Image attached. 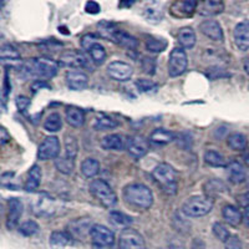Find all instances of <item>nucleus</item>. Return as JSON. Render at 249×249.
<instances>
[{
  "instance_id": "obj_55",
  "label": "nucleus",
  "mask_w": 249,
  "mask_h": 249,
  "mask_svg": "<svg viewBox=\"0 0 249 249\" xmlns=\"http://www.w3.org/2000/svg\"><path fill=\"white\" fill-rule=\"evenodd\" d=\"M44 88L50 89V85H48V84H46L44 80H36V81L33 84V86H31V89H33V91H34V92L35 91L40 90V89H44Z\"/></svg>"
},
{
  "instance_id": "obj_39",
  "label": "nucleus",
  "mask_w": 249,
  "mask_h": 249,
  "mask_svg": "<svg viewBox=\"0 0 249 249\" xmlns=\"http://www.w3.org/2000/svg\"><path fill=\"white\" fill-rule=\"evenodd\" d=\"M97 29H99V33L102 37L111 40V41H112L113 35L116 34V31L119 30L116 24L110 23V21H101V23L97 24Z\"/></svg>"
},
{
  "instance_id": "obj_58",
  "label": "nucleus",
  "mask_w": 249,
  "mask_h": 249,
  "mask_svg": "<svg viewBox=\"0 0 249 249\" xmlns=\"http://www.w3.org/2000/svg\"><path fill=\"white\" fill-rule=\"evenodd\" d=\"M243 223L249 227V208H246L243 212Z\"/></svg>"
},
{
  "instance_id": "obj_18",
  "label": "nucleus",
  "mask_w": 249,
  "mask_h": 249,
  "mask_svg": "<svg viewBox=\"0 0 249 249\" xmlns=\"http://www.w3.org/2000/svg\"><path fill=\"white\" fill-rule=\"evenodd\" d=\"M197 8H198V1H196V0L175 1L171 6V13L176 18H188L192 17Z\"/></svg>"
},
{
  "instance_id": "obj_42",
  "label": "nucleus",
  "mask_w": 249,
  "mask_h": 249,
  "mask_svg": "<svg viewBox=\"0 0 249 249\" xmlns=\"http://www.w3.org/2000/svg\"><path fill=\"white\" fill-rule=\"evenodd\" d=\"M37 210H39V214L50 215L55 211V201L50 197L48 198H41L37 203Z\"/></svg>"
},
{
  "instance_id": "obj_46",
  "label": "nucleus",
  "mask_w": 249,
  "mask_h": 249,
  "mask_svg": "<svg viewBox=\"0 0 249 249\" xmlns=\"http://www.w3.org/2000/svg\"><path fill=\"white\" fill-rule=\"evenodd\" d=\"M213 234L215 235V237L219 239L221 242H223V243H226V241L228 239V238L231 237V233L230 231L227 230L226 226L222 223H219V222H217V223L213 224Z\"/></svg>"
},
{
  "instance_id": "obj_36",
  "label": "nucleus",
  "mask_w": 249,
  "mask_h": 249,
  "mask_svg": "<svg viewBox=\"0 0 249 249\" xmlns=\"http://www.w3.org/2000/svg\"><path fill=\"white\" fill-rule=\"evenodd\" d=\"M62 127V119L60 116V113L54 112L50 113L48 117H46L45 122H44V128H45L48 132H57V131L61 130Z\"/></svg>"
},
{
  "instance_id": "obj_44",
  "label": "nucleus",
  "mask_w": 249,
  "mask_h": 249,
  "mask_svg": "<svg viewBox=\"0 0 249 249\" xmlns=\"http://www.w3.org/2000/svg\"><path fill=\"white\" fill-rule=\"evenodd\" d=\"M136 86L137 89H139L140 92L143 93L155 92V91L159 89V85H157L155 81L147 79H139L136 81Z\"/></svg>"
},
{
  "instance_id": "obj_15",
  "label": "nucleus",
  "mask_w": 249,
  "mask_h": 249,
  "mask_svg": "<svg viewBox=\"0 0 249 249\" xmlns=\"http://www.w3.org/2000/svg\"><path fill=\"white\" fill-rule=\"evenodd\" d=\"M233 37H234L235 46L239 50H249V20H243L235 25Z\"/></svg>"
},
{
  "instance_id": "obj_59",
  "label": "nucleus",
  "mask_w": 249,
  "mask_h": 249,
  "mask_svg": "<svg viewBox=\"0 0 249 249\" xmlns=\"http://www.w3.org/2000/svg\"><path fill=\"white\" fill-rule=\"evenodd\" d=\"M243 68H244V71H246L247 74L249 75V57H247V59L244 60V62H243Z\"/></svg>"
},
{
  "instance_id": "obj_24",
  "label": "nucleus",
  "mask_w": 249,
  "mask_h": 249,
  "mask_svg": "<svg viewBox=\"0 0 249 249\" xmlns=\"http://www.w3.org/2000/svg\"><path fill=\"white\" fill-rule=\"evenodd\" d=\"M112 41L115 44H117V45L122 46V48L128 49V50H133V49H136L137 45H139V41H137L136 37L132 36L128 33H126V31L121 30V29H119L116 31V34L113 35Z\"/></svg>"
},
{
  "instance_id": "obj_28",
  "label": "nucleus",
  "mask_w": 249,
  "mask_h": 249,
  "mask_svg": "<svg viewBox=\"0 0 249 249\" xmlns=\"http://www.w3.org/2000/svg\"><path fill=\"white\" fill-rule=\"evenodd\" d=\"M227 168H228V178H230V181L232 183L239 184L242 182H244L247 176L246 170H244V167L239 162L232 161L227 166Z\"/></svg>"
},
{
  "instance_id": "obj_12",
  "label": "nucleus",
  "mask_w": 249,
  "mask_h": 249,
  "mask_svg": "<svg viewBox=\"0 0 249 249\" xmlns=\"http://www.w3.org/2000/svg\"><path fill=\"white\" fill-rule=\"evenodd\" d=\"M92 226L91 218H76L68 224V232L74 239H82L90 235Z\"/></svg>"
},
{
  "instance_id": "obj_43",
  "label": "nucleus",
  "mask_w": 249,
  "mask_h": 249,
  "mask_svg": "<svg viewBox=\"0 0 249 249\" xmlns=\"http://www.w3.org/2000/svg\"><path fill=\"white\" fill-rule=\"evenodd\" d=\"M108 217H110V221L116 226H130L131 222H132L128 215L124 214L122 212H117V211H111Z\"/></svg>"
},
{
  "instance_id": "obj_32",
  "label": "nucleus",
  "mask_w": 249,
  "mask_h": 249,
  "mask_svg": "<svg viewBox=\"0 0 249 249\" xmlns=\"http://www.w3.org/2000/svg\"><path fill=\"white\" fill-rule=\"evenodd\" d=\"M100 172V162L95 159H86L81 163V173L86 178H92Z\"/></svg>"
},
{
  "instance_id": "obj_40",
  "label": "nucleus",
  "mask_w": 249,
  "mask_h": 249,
  "mask_svg": "<svg viewBox=\"0 0 249 249\" xmlns=\"http://www.w3.org/2000/svg\"><path fill=\"white\" fill-rule=\"evenodd\" d=\"M79 153V142L75 136L65 137V156L68 159L75 160Z\"/></svg>"
},
{
  "instance_id": "obj_16",
  "label": "nucleus",
  "mask_w": 249,
  "mask_h": 249,
  "mask_svg": "<svg viewBox=\"0 0 249 249\" xmlns=\"http://www.w3.org/2000/svg\"><path fill=\"white\" fill-rule=\"evenodd\" d=\"M69 89L74 91L85 90L89 85V76L79 70H69L65 75Z\"/></svg>"
},
{
  "instance_id": "obj_7",
  "label": "nucleus",
  "mask_w": 249,
  "mask_h": 249,
  "mask_svg": "<svg viewBox=\"0 0 249 249\" xmlns=\"http://www.w3.org/2000/svg\"><path fill=\"white\" fill-rule=\"evenodd\" d=\"M120 249H144L143 237L130 227L124 228L119 238Z\"/></svg>"
},
{
  "instance_id": "obj_27",
  "label": "nucleus",
  "mask_w": 249,
  "mask_h": 249,
  "mask_svg": "<svg viewBox=\"0 0 249 249\" xmlns=\"http://www.w3.org/2000/svg\"><path fill=\"white\" fill-rule=\"evenodd\" d=\"M65 116L68 124L72 126V127H81L84 122H85V113H84V111L79 107H75V106H70V107L66 108Z\"/></svg>"
},
{
  "instance_id": "obj_17",
  "label": "nucleus",
  "mask_w": 249,
  "mask_h": 249,
  "mask_svg": "<svg viewBox=\"0 0 249 249\" xmlns=\"http://www.w3.org/2000/svg\"><path fill=\"white\" fill-rule=\"evenodd\" d=\"M199 30L203 35L213 41H223L224 35L221 24L215 20H204L199 24Z\"/></svg>"
},
{
  "instance_id": "obj_54",
  "label": "nucleus",
  "mask_w": 249,
  "mask_h": 249,
  "mask_svg": "<svg viewBox=\"0 0 249 249\" xmlns=\"http://www.w3.org/2000/svg\"><path fill=\"white\" fill-rule=\"evenodd\" d=\"M237 201L239 203V206L243 207L244 210L249 208V193H243V195L238 196Z\"/></svg>"
},
{
  "instance_id": "obj_49",
  "label": "nucleus",
  "mask_w": 249,
  "mask_h": 249,
  "mask_svg": "<svg viewBox=\"0 0 249 249\" xmlns=\"http://www.w3.org/2000/svg\"><path fill=\"white\" fill-rule=\"evenodd\" d=\"M224 71L226 70H224V69H222L221 66H212V68H210L208 69V71H207V76L212 80H215V79H218V77L226 76Z\"/></svg>"
},
{
  "instance_id": "obj_57",
  "label": "nucleus",
  "mask_w": 249,
  "mask_h": 249,
  "mask_svg": "<svg viewBox=\"0 0 249 249\" xmlns=\"http://www.w3.org/2000/svg\"><path fill=\"white\" fill-rule=\"evenodd\" d=\"M192 249H206L203 241H202V239H198V238H196L192 243Z\"/></svg>"
},
{
  "instance_id": "obj_8",
  "label": "nucleus",
  "mask_w": 249,
  "mask_h": 249,
  "mask_svg": "<svg viewBox=\"0 0 249 249\" xmlns=\"http://www.w3.org/2000/svg\"><path fill=\"white\" fill-rule=\"evenodd\" d=\"M60 153V141L56 136H48L37 150V157L41 161L54 160L59 157Z\"/></svg>"
},
{
  "instance_id": "obj_9",
  "label": "nucleus",
  "mask_w": 249,
  "mask_h": 249,
  "mask_svg": "<svg viewBox=\"0 0 249 249\" xmlns=\"http://www.w3.org/2000/svg\"><path fill=\"white\" fill-rule=\"evenodd\" d=\"M91 241L93 244L100 247H108L112 246L115 242V234L111 230L104 224H93L90 232Z\"/></svg>"
},
{
  "instance_id": "obj_13",
  "label": "nucleus",
  "mask_w": 249,
  "mask_h": 249,
  "mask_svg": "<svg viewBox=\"0 0 249 249\" xmlns=\"http://www.w3.org/2000/svg\"><path fill=\"white\" fill-rule=\"evenodd\" d=\"M107 74L116 81H127L132 77L133 69L124 61H112L107 66Z\"/></svg>"
},
{
  "instance_id": "obj_20",
  "label": "nucleus",
  "mask_w": 249,
  "mask_h": 249,
  "mask_svg": "<svg viewBox=\"0 0 249 249\" xmlns=\"http://www.w3.org/2000/svg\"><path fill=\"white\" fill-rule=\"evenodd\" d=\"M223 1H218V0L201 1V3H198V8H197V12L199 13V15H203V17H214V15L223 13Z\"/></svg>"
},
{
  "instance_id": "obj_6",
  "label": "nucleus",
  "mask_w": 249,
  "mask_h": 249,
  "mask_svg": "<svg viewBox=\"0 0 249 249\" xmlns=\"http://www.w3.org/2000/svg\"><path fill=\"white\" fill-rule=\"evenodd\" d=\"M188 59L184 49L175 48L170 54L168 59V75L171 77H177L187 70Z\"/></svg>"
},
{
  "instance_id": "obj_34",
  "label": "nucleus",
  "mask_w": 249,
  "mask_h": 249,
  "mask_svg": "<svg viewBox=\"0 0 249 249\" xmlns=\"http://www.w3.org/2000/svg\"><path fill=\"white\" fill-rule=\"evenodd\" d=\"M227 144L233 151H243L247 147V137L244 136L243 133H232L227 139Z\"/></svg>"
},
{
  "instance_id": "obj_41",
  "label": "nucleus",
  "mask_w": 249,
  "mask_h": 249,
  "mask_svg": "<svg viewBox=\"0 0 249 249\" xmlns=\"http://www.w3.org/2000/svg\"><path fill=\"white\" fill-rule=\"evenodd\" d=\"M167 48V41L164 39H160V37H151L146 41V49H147L150 53L153 54H159L162 51L166 50Z\"/></svg>"
},
{
  "instance_id": "obj_21",
  "label": "nucleus",
  "mask_w": 249,
  "mask_h": 249,
  "mask_svg": "<svg viewBox=\"0 0 249 249\" xmlns=\"http://www.w3.org/2000/svg\"><path fill=\"white\" fill-rule=\"evenodd\" d=\"M0 59L3 64H10V65H23L21 61V56H20V53L18 51L17 48H14L10 44H4L0 49Z\"/></svg>"
},
{
  "instance_id": "obj_52",
  "label": "nucleus",
  "mask_w": 249,
  "mask_h": 249,
  "mask_svg": "<svg viewBox=\"0 0 249 249\" xmlns=\"http://www.w3.org/2000/svg\"><path fill=\"white\" fill-rule=\"evenodd\" d=\"M85 10L86 13H89V14H99L100 12H101V6H100L99 3H96V1H88V3L85 4Z\"/></svg>"
},
{
  "instance_id": "obj_51",
  "label": "nucleus",
  "mask_w": 249,
  "mask_h": 249,
  "mask_svg": "<svg viewBox=\"0 0 249 249\" xmlns=\"http://www.w3.org/2000/svg\"><path fill=\"white\" fill-rule=\"evenodd\" d=\"M12 91V84H10V80H9V75L8 72L5 71V74H4V81H3V91H1V95H3V100L6 101L8 99L9 93Z\"/></svg>"
},
{
  "instance_id": "obj_33",
  "label": "nucleus",
  "mask_w": 249,
  "mask_h": 249,
  "mask_svg": "<svg viewBox=\"0 0 249 249\" xmlns=\"http://www.w3.org/2000/svg\"><path fill=\"white\" fill-rule=\"evenodd\" d=\"M204 161L207 164H210L212 167H226L227 161L222 153L217 151L208 150L204 152Z\"/></svg>"
},
{
  "instance_id": "obj_5",
  "label": "nucleus",
  "mask_w": 249,
  "mask_h": 249,
  "mask_svg": "<svg viewBox=\"0 0 249 249\" xmlns=\"http://www.w3.org/2000/svg\"><path fill=\"white\" fill-rule=\"evenodd\" d=\"M90 193L106 208H112L117 203V195L104 179H93L90 183Z\"/></svg>"
},
{
  "instance_id": "obj_35",
  "label": "nucleus",
  "mask_w": 249,
  "mask_h": 249,
  "mask_svg": "<svg viewBox=\"0 0 249 249\" xmlns=\"http://www.w3.org/2000/svg\"><path fill=\"white\" fill-rule=\"evenodd\" d=\"M89 54H90L91 61L95 62L96 65H102L105 62L106 56H107L106 49L100 43H96L95 45L91 46V49L89 50Z\"/></svg>"
},
{
  "instance_id": "obj_26",
  "label": "nucleus",
  "mask_w": 249,
  "mask_h": 249,
  "mask_svg": "<svg viewBox=\"0 0 249 249\" xmlns=\"http://www.w3.org/2000/svg\"><path fill=\"white\" fill-rule=\"evenodd\" d=\"M177 39H178V43L182 49H192L197 41L195 30L190 26H184V28L179 29Z\"/></svg>"
},
{
  "instance_id": "obj_38",
  "label": "nucleus",
  "mask_w": 249,
  "mask_h": 249,
  "mask_svg": "<svg viewBox=\"0 0 249 249\" xmlns=\"http://www.w3.org/2000/svg\"><path fill=\"white\" fill-rule=\"evenodd\" d=\"M55 166L64 175H71L72 171L75 170V160L68 159L66 156H64V157H57L55 160Z\"/></svg>"
},
{
  "instance_id": "obj_14",
  "label": "nucleus",
  "mask_w": 249,
  "mask_h": 249,
  "mask_svg": "<svg viewBox=\"0 0 249 249\" xmlns=\"http://www.w3.org/2000/svg\"><path fill=\"white\" fill-rule=\"evenodd\" d=\"M126 150H127L128 155L132 156L133 159H142L143 156L147 155L148 150H150V144L143 136H133L128 139Z\"/></svg>"
},
{
  "instance_id": "obj_48",
  "label": "nucleus",
  "mask_w": 249,
  "mask_h": 249,
  "mask_svg": "<svg viewBox=\"0 0 249 249\" xmlns=\"http://www.w3.org/2000/svg\"><path fill=\"white\" fill-rule=\"evenodd\" d=\"M224 248L226 249H242L243 246H242V241L239 239V237L237 235H231L228 239L224 243Z\"/></svg>"
},
{
  "instance_id": "obj_19",
  "label": "nucleus",
  "mask_w": 249,
  "mask_h": 249,
  "mask_svg": "<svg viewBox=\"0 0 249 249\" xmlns=\"http://www.w3.org/2000/svg\"><path fill=\"white\" fill-rule=\"evenodd\" d=\"M128 140L124 139L120 133H111L101 140L100 144L106 151H122L127 148Z\"/></svg>"
},
{
  "instance_id": "obj_45",
  "label": "nucleus",
  "mask_w": 249,
  "mask_h": 249,
  "mask_svg": "<svg viewBox=\"0 0 249 249\" xmlns=\"http://www.w3.org/2000/svg\"><path fill=\"white\" fill-rule=\"evenodd\" d=\"M19 232L24 237H31V235L36 234L39 232V224L35 221H26L19 227Z\"/></svg>"
},
{
  "instance_id": "obj_23",
  "label": "nucleus",
  "mask_w": 249,
  "mask_h": 249,
  "mask_svg": "<svg viewBox=\"0 0 249 249\" xmlns=\"http://www.w3.org/2000/svg\"><path fill=\"white\" fill-rule=\"evenodd\" d=\"M163 4L153 1L146 5L143 9V15L144 18L150 21V23L157 24L163 19Z\"/></svg>"
},
{
  "instance_id": "obj_11",
  "label": "nucleus",
  "mask_w": 249,
  "mask_h": 249,
  "mask_svg": "<svg viewBox=\"0 0 249 249\" xmlns=\"http://www.w3.org/2000/svg\"><path fill=\"white\" fill-rule=\"evenodd\" d=\"M23 202L19 198H10L8 201V214H6V228L9 231H13L18 228L20 222V218L23 214Z\"/></svg>"
},
{
  "instance_id": "obj_4",
  "label": "nucleus",
  "mask_w": 249,
  "mask_h": 249,
  "mask_svg": "<svg viewBox=\"0 0 249 249\" xmlns=\"http://www.w3.org/2000/svg\"><path fill=\"white\" fill-rule=\"evenodd\" d=\"M213 206H214V199L208 196H193L184 202L182 212L187 217H203L213 210Z\"/></svg>"
},
{
  "instance_id": "obj_60",
  "label": "nucleus",
  "mask_w": 249,
  "mask_h": 249,
  "mask_svg": "<svg viewBox=\"0 0 249 249\" xmlns=\"http://www.w3.org/2000/svg\"><path fill=\"white\" fill-rule=\"evenodd\" d=\"M170 249H184V247H182V246H171Z\"/></svg>"
},
{
  "instance_id": "obj_56",
  "label": "nucleus",
  "mask_w": 249,
  "mask_h": 249,
  "mask_svg": "<svg viewBox=\"0 0 249 249\" xmlns=\"http://www.w3.org/2000/svg\"><path fill=\"white\" fill-rule=\"evenodd\" d=\"M10 141V135L8 133V131L4 127L0 128V143L5 144Z\"/></svg>"
},
{
  "instance_id": "obj_10",
  "label": "nucleus",
  "mask_w": 249,
  "mask_h": 249,
  "mask_svg": "<svg viewBox=\"0 0 249 249\" xmlns=\"http://www.w3.org/2000/svg\"><path fill=\"white\" fill-rule=\"evenodd\" d=\"M60 64L68 68L84 69L89 66V59L81 51L68 50L60 55Z\"/></svg>"
},
{
  "instance_id": "obj_37",
  "label": "nucleus",
  "mask_w": 249,
  "mask_h": 249,
  "mask_svg": "<svg viewBox=\"0 0 249 249\" xmlns=\"http://www.w3.org/2000/svg\"><path fill=\"white\" fill-rule=\"evenodd\" d=\"M117 126H119V122L115 119H112V117L108 116L99 117V119H96L95 124H93V128L97 131L112 130V128H116Z\"/></svg>"
},
{
  "instance_id": "obj_50",
  "label": "nucleus",
  "mask_w": 249,
  "mask_h": 249,
  "mask_svg": "<svg viewBox=\"0 0 249 249\" xmlns=\"http://www.w3.org/2000/svg\"><path fill=\"white\" fill-rule=\"evenodd\" d=\"M96 43H99L97 41V37L96 36H93L92 34H88L85 35V36L82 37L81 39V46L82 49H85V50H90L91 46L95 45Z\"/></svg>"
},
{
  "instance_id": "obj_3",
  "label": "nucleus",
  "mask_w": 249,
  "mask_h": 249,
  "mask_svg": "<svg viewBox=\"0 0 249 249\" xmlns=\"http://www.w3.org/2000/svg\"><path fill=\"white\" fill-rule=\"evenodd\" d=\"M152 177L162 187V190L166 195L173 196L177 193L178 175L172 166H170L168 163L157 164L152 171Z\"/></svg>"
},
{
  "instance_id": "obj_31",
  "label": "nucleus",
  "mask_w": 249,
  "mask_h": 249,
  "mask_svg": "<svg viewBox=\"0 0 249 249\" xmlns=\"http://www.w3.org/2000/svg\"><path fill=\"white\" fill-rule=\"evenodd\" d=\"M74 238L71 237L69 232H64V231H55L51 233L50 235V243L54 247H66L72 244Z\"/></svg>"
},
{
  "instance_id": "obj_2",
  "label": "nucleus",
  "mask_w": 249,
  "mask_h": 249,
  "mask_svg": "<svg viewBox=\"0 0 249 249\" xmlns=\"http://www.w3.org/2000/svg\"><path fill=\"white\" fill-rule=\"evenodd\" d=\"M124 198L130 206L139 210H148L153 204V193L146 184L131 183L124 188Z\"/></svg>"
},
{
  "instance_id": "obj_47",
  "label": "nucleus",
  "mask_w": 249,
  "mask_h": 249,
  "mask_svg": "<svg viewBox=\"0 0 249 249\" xmlns=\"http://www.w3.org/2000/svg\"><path fill=\"white\" fill-rule=\"evenodd\" d=\"M141 64H142V69H143V71L146 72V74H148V75L155 74V70H156L155 59H152V57L144 56L143 59H142Z\"/></svg>"
},
{
  "instance_id": "obj_22",
  "label": "nucleus",
  "mask_w": 249,
  "mask_h": 249,
  "mask_svg": "<svg viewBox=\"0 0 249 249\" xmlns=\"http://www.w3.org/2000/svg\"><path fill=\"white\" fill-rule=\"evenodd\" d=\"M222 215H223L224 221L230 226L237 227L243 222V214L239 211V208L233 204H227V206L223 207L222 210Z\"/></svg>"
},
{
  "instance_id": "obj_25",
  "label": "nucleus",
  "mask_w": 249,
  "mask_h": 249,
  "mask_svg": "<svg viewBox=\"0 0 249 249\" xmlns=\"http://www.w3.org/2000/svg\"><path fill=\"white\" fill-rule=\"evenodd\" d=\"M41 177H43V172H41V168L37 164H34L33 167L30 168L28 175V178H26L25 184H24V188L28 192H34L39 188L40 183H41Z\"/></svg>"
},
{
  "instance_id": "obj_53",
  "label": "nucleus",
  "mask_w": 249,
  "mask_h": 249,
  "mask_svg": "<svg viewBox=\"0 0 249 249\" xmlns=\"http://www.w3.org/2000/svg\"><path fill=\"white\" fill-rule=\"evenodd\" d=\"M17 106L19 111H25L30 106V99L26 96H18L17 97Z\"/></svg>"
},
{
  "instance_id": "obj_1",
  "label": "nucleus",
  "mask_w": 249,
  "mask_h": 249,
  "mask_svg": "<svg viewBox=\"0 0 249 249\" xmlns=\"http://www.w3.org/2000/svg\"><path fill=\"white\" fill-rule=\"evenodd\" d=\"M19 70L25 79H53L59 71V65L50 57H34L24 61Z\"/></svg>"
},
{
  "instance_id": "obj_30",
  "label": "nucleus",
  "mask_w": 249,
  "mask_h": 249,
  "mask_svg": "<svg viewBox=\"0 0 249 249\" xmlns=\"http://www.w3.org/2000/svg\"><path fill=\"white\" fill-rule=\"evenodd\" d=\"M176 139V135L172 131L166 128H156L150 136V141L156 144H167Z\"/></svg>"
},
{
  "instance_id": "obj_29",
  "label": "nucleus",
  "mask_w": 249,
  "mask_h": 249,
  "mask_svg": "<svg viewBox=\"0 0 249 249\" xmlns=\"http://www.w3.org/2000/svg\"><path fill=\"white\" fill-rule=\"evenodd\" d=\"M203 190L206 196L211 197V198L214 199V197L217 196H221L222 193L227 191V186L219 179H208V181L204 183Z\"/></svg>"
}]
</instances>
